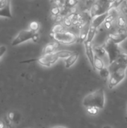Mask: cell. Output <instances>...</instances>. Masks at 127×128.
Masks as SVG:
<instances>
[{
	"label": "cell",
	"mask_w": 127,
	"mask_h": 128,
	"mask_svg": "<svg viewBox=\"0 0 127 128\" xmlns=\"http://www.w3.org/2000/svg\"><path fill=\"white\" fill-rule=\"evenodd\" d=\"M106 104V96L103 88H99L88 94H87L82 101L85 108L97 107L100 110L104 109Z\"/></svg>",
	"instance_id": "1"
},
{
	"label": "cell",
	"mask_w": 127,
	"mask_h": 128,
	"mask_svg": "<svg viewBox=\"0 0 127 128\" xmlns=\"http://www.w3.org/2000/svg\"><path fill=\"white\" fill-rule=\"evenodd\" d=\"M38 39H39L38 32H35L30 28H28L20 31L13 38L11 44L13 46H16L29 40L37 42Z\"/></svg>",
	"instance_id": "2"
},
{
	"label": "cell",
	"mask_w": 127,
	"mask_h": 128,
	"mask_svg": "<svg viewBox=\"0 0 127 128\" xmlns=\"http://www.w3.org/2000/svg\"><path fill=\"white\" fill-rule=\"evenodd\" d=\"M51 35L55 40V41H57L58 43L64 45L73 44L78 40V38L75 34L65 29L60 32H52Z\"/></svg>",
	"instance_id": "3"
},
{
	"label": "cell",
	"mask_w": 127,
	"mask_h": 128,
	"mask_svg": "<svg viewBox=\"0 0 127 128\" xmlns=\"http://www.w3.org/2000/svg\"><path fill=\"white\" fill-rule=\"evenodd\" d=\"M104 47L106 50L108 60H109V65L115 62L117 58H118L119 55L121 52V50L119 47V44L114 43L112 40L108 38L104 44Z\"/></svg>",
	"instance_id": "4"
},
{
	"label": "cell",
	"mask_w": 127,
	"mask_h": 128,
	"mask_svg": "<svg viewBox=\"0 0 127 128\" xmlns=\"http://www.w3.org/2000/svg\"><path fill=\"white\" fill-rule=\"evenodd\" d=\"M59 60L58 56H57L56 52H52V53H49V54H42L40 57L31 59L29 61H25L23 62H37L39 64L49 68L52 66L54 64H55Z\"/></svg>",
	"instance_id": "5"
},
{
	"label": "cell",
	"mask_w": 127,
	"mask_h": 128,
	"mask_svg": "<svg viewBox=\"0 0 127 128\" xmlns=\"http://www.w3.org/2000/svg\"><path fill=\"white\" fill-rule=\"evenodd\" d=\"M127 76V69L125 68H119L111 73L110 76L109 78V88L112 89L115 88L118 85H119Z\"/></svg>",
	"instance_id": "6"
},
{
	"label": "cell",
	"mask_w": 127,
	"mask_h": 128,
	"mask_svg": "<svg viewBox=\"0 0 127 128\" xmlns=\"http://www.w3.org/2000/svg\"><path fill=\"white\" fill-rule=\"evenodd\" d=\"M119 68H127V52H121L117 60L112 64L109 65L110 73L119 69Z\"/></svg>",
	"instance_id": "7"
},
{
	"label": "cell",
	"mask_w": 127,
	"mask_h": 128,
	"mask_svg": "<svg viewBox=\"0 0 127 128\" xmlns=\"http://www.w3.org/2000/svg\"><path fill=\"white\" fill-rule=\"evenodd\" d=\"M0 16L12 18L10 11V4L9 0H1L0 2Z\"/></svg>",
	"instance_id": "8"
},
{
	"label": "cell",
	"mask_w": 127,
	"mask_h": 128,
	"mask_svg": "<svg viewBox=\"0 0 127 128\" xmlns=\"http://www.w3.org/2000/svg\"><path fill=\"white\" fill-rule=\"evenodd\" d=\"M85 54H86V56L88 59V62L91 64V67L94 68V59H95L96 55L94 53V46H92L91 42H89V41L85 42Z\"/></svg>",
	"instance_id": "9"
},
{
	"label": "cell",
	"mask_w": 127,
	"mask_h": 128,
	"mask_svg": "<svg viewBox=\"0 0 127 128\" xmlns=\"http://www.w3.org/2000/svg\"><path fill=\"white\" fill-rule=\"evenodd\" d=\"M109 16V11H106L104 13H102L100 14L94 16L91 20V24L94 26L95 28H98L99 27L101 26L103 23H104Z\"/></svg>",
	"instance_id": "10"
},
{
	"label": "cell",
	"mask_w": 127,
	"mask_h": 128,
	"mask_svg": "<svg viewBox=\"0 0 127 128\" xmlns=\"http://www.w3.org/2000/svg\"><path fill=\"white\" fill-rule=\"evenodd\" d=\"M127 38V32H116L114 33H112L109 35V39L112 40L114 43L117 44H120L123 41H124Z\"/></svg>",
	"instance_id": "11"
},
{
	"label": "cell",
	"mask_w": 127,
	"mask_h": 128,
	"mask_svg": "<svg viewBox=\"0 0 127 128\" xmlns=\"http://www.w3.org/2000/svg\"><path fill=\"white\" fill-rule=\"evenodd\" d=\"M90 26H91V22H86L82 25L79 32V40L81 43L86 41L89 28H90Z\"/></svg>",
	"instance_id": "12"
},
{
	"label": "cell",
	"mask_w": 127,
	"mask_h": 128,
	"mask_svg": "<svg viewBox=\"0 0 127 128\" xmlns=\"http://www.w3.org/2000/svg\"><path fill=\"white\" fill-rule=\"evenodd\" d=\"M79 54L77 52H73L71 56L64 59V66L66 68H71L78 60Z\"/></svg>",
	"instance_id": "13"
},
{
	"label": "cell",
	"mask_w": 127,
	"mask_h": 128,
	"mask_svg": "<svg viewBox=\"0 0 127 128\" xmlns=\"http://www.w3.org/2000/svg\"><path fill=\"white\" fill-rule=\"evenodd\" d=\"M59 46V43H58L57 41H54L52 43L48 44L43 50V54H49V53H52L55 52V50Z\"/></svg>",
	"instance_id": "14"
},
{
	"label": "cell",
	"mask_w": 127,
	"mask_h": 128,
	"mask_svg": "<svg viewBox=\"0 0 127 128\" xmlns=\"http://www.w3.org/2000/svg\"><path fill=\"white\" fill-rule=\"evenodd\" d=\"M94 50L95 55L97 56L100 57V58L103 59L106 57L108 58L107 52H106V50L104 46H94Z\"/></svg>",
	"instance_id": "15"
},
{
	"label": "cell",
	"mask_w": 127,
	"mask_h": 128,
	"mask_svg": "<svg viewBox=\"0 0 127 128\" xmlns=\"http://www.w3.org/2000/svg\"><path fill=\"white\" fill-rule=\"evenodd\" d=\"M105 67H106V66L104 60L96 56H95V59H94V68L93 69L94 70L100 71V70H102Z\"/></svg>",
	"instance_id": "16"
},
{
	"label": "cell",
	"mask_w": 127,
	"mask_h": 128,
	"mask_svg": "<svg viewBox=\"0 0 127 128\" xmlns=\"http://www.w3.org/2000/svg\"><path fill=\"white\" fill-rule=\"evenodd\" d=\"M97 28H95L94 26H92L91 24L90 26V28H89V32H88V38H87V40L86 41H89V42H91L94 40L96 34H97Z\"/></svg>",
	"instance_id": "17"
},
{
	"label": "cell",
	"mask_w": 127,
	"mask_h": 128,
	"mask_svg": "<svg viewBox=\"0 0 127 128\" xmlns=\"http://www.w3.org/2000/svg\"><path fill=\"white\" fill-rule=\"evenodd\" d=\"M55 52H56L57 56H58L59 59L60 58L65 59V58H67V57H69L70 56H71L73 53V52L69 51V50H61V51H57Z\"/></svg>",
	"instance_id": "18"
},
{
	"label": "cell",
	"mask_w": 127,
	"mask_h": 128,
	"mask_svg": "<svg viewBox=\"0 0 127 128\" xmlns=\"http://www.w3.org/2000/svg\"><path fill=\"white\" fill-rule=\"evenodd\" d=\"M98 72L100 74V76L104 80H109V78L110 76V74H111L110 70H109V68H107V67H105L104 68H103L102 70H100Z\"/></svg>",
	"instance_id": "19"
},
{
	"label": "cell",
	"mask_w": 127,
	"mask_h": 128,
	"mask_svg": "<svg viewBox=\"0 0 127 128\" xmlns=\"http://www.w3.org/2000/svg\"><path fill=\"white\" fill-rule=\"evenodd\" d=\"M86 111L91 116H96L99 113L100 110L97 107H88L86 108Z\"/></svg>",
	"instance_id": "20"
},
{
	"label": "cell",
	"mask_w": 127,
	"mask_h": 128,
	"mask_svg": "<svg viewBox=\"0 0 127 128\" xmlns=\"http://www.w3.org/2000/svg\"><path fill=\"white\" fill-rule=\"evenodd\" d=\"M39 28H40V24L36 21L31 22L29 24V27H28V28H30V29H31L33 31H35V32H38Z\"/></svg>",
	"instance_id": "21"
},
{
	"label": "cell",
	"mask_w": 127,
	"mask_h": 128,
	"mask_svg": "<svg viewBox=\"0 0 127 128\" xmlns=\"http://www.w3.org/2000/svg\"><path fill=\"white\" fill-rule=\"evenodd\" d=\"M124 0H115V2H113V4H112V6L109 8V9L111 8H117L118 6H120V4L124 2Z\"/></svg>",
	"instance_id": "22"
},
{
	"label": "cell",
	"mask_w": 127,
	"mask_h": 128,
	"mask_svg": "<svg viewBox=\"0 0 127 128\" xmlns=\"http://www.w3.org/2000/svg\"><path fill=\"white\" fill-rule=\"evenodd\" d=\"M60 12H61V10H60V8H59V7H58V6H56V7L53 8H52V14L53 15H55V16H58V15L60 14Z\"/></svg>",
	"instance_id": "23"
},
{
	"label": "cell",
	"mask_w": 127,
	"mask_h": 128,
	"mask_svg": "<svg viewBox=\"0 0 127 128\" xmlns=\"http://www.w3.org/2000/svg\"><path fill=\"white\" fill-rule=\"evenodd\" d=\"M118 25H119L121 27H123V26H125V24H126V22H125V20H124L123 17H121V16H119V17H118Z\"/></svg>",
	"instance_id": "24"
},
{
	"label": "cell",
	"mask_w": 127,
	"mask_h": 128,
	"mask_svg": "<svg viewBox=\"0 0 127 128\" xmlns=\"http://www.w3.org/2000/svg\"><path fill=\"white\" fill-rule=\"evenodd\" d=\"M78 1L77 0H67V4L69 7H73L74 5H76L77 4Z\"/></svg>",
	"instance_id": "25"
},
{
	"label": "cell",
	"mask_w": 127,
	"mask_h": 128,
	"mask_svg": "<svg viewBox=\"0 0 127 128\" xmlns=\"http://www.w3.org/2000/svg\"><path fill=\"white\" fill-rule=\"evenodd\" d=\"M67 128L66 127H63V126H55V127H52V128Z\"/></svg>",
	"instance_id": "26"
},
{
	"label": "cell",
	"mask_w": 127,
	"mask_h": 128,
	"mask_svg": "<svg viewBox=\"0 0 127 128\" xmlns=\"http://www.w3.org/2000/svg\"><path fill=\"white\" fill-rule=\"evenodd\" d=\"M103 128H113L112 126H110V125H106V126H104Z\"/></svg>",
	"instance_id": "27"
},
{
	"label": "cell",
	"mask_w": 127,
	"mask_h": 128,
	"mask_svg": "<svg viewBox=\"0 0 127 128\" xmlns=\"http://www.w3.org/2000/svg\"><path fill=\"white\" fill-rule=\"evenodd\" d=\"M0 128H4V124L0 122Z\"/></svg>",
	"instance_id": "28"
},
{
	"label": "cell",
	"mask_w": 127,
	"mask_h": 128,
	"mask_svg": "<svg viewBox=\"0 0 127 128\" xmlns=\"http://www.w3.org/2000/svg\"><path fill=\"white\" fill-rule=\"evenodd\" d=\"M1 58H2V56H1V54H0V59H1Z\"/></svg>",
	"instance_id": "29"
},
{
	"label": "cell",
	"mask_w": 127,
	"mask_h": 128,
	"mask_svg": "<svg viewBox=\"0 0 127 128\" xmlns=\"http://www.w3.org/2000/svg\"><path fill=\"white\" fill-rule=\"evenodd\" d=\"M126 120H127V118H126Z\"/></svg>",
	"instance_id": "30"
},
{
	"label": "cell",
	"mask_w": 127,
	"mask_h": 128,
	"mask_svg": "<svg viewBox=\"0 0 127 128\" xmlns=\"http://www.w3.org/2000/svg\"></svg>",
	"instance_id": "31"
}]
</instances>
